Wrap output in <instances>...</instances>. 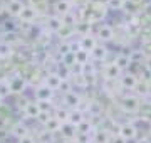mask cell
<instances>
[{
  "label": "cell",
  "instance_id": "cell-15",
  "mask_svg": "<svg viewBox=\"0 0 151 143\" xmlns=\"http://www.w3.org/2000/svg\"><path fill=\"white\" fill-rule=\"evenodd\" d=\"M62 27V19L59 15H49L47 17V22H45V27L50 34H55L59 29Z\"/></svg>",
  "mask_w": 151,
  "mask_h": 143
},
{
  "label": "cell",
  "instance_id": "cell-7",
  "mask_svg": "<svg viewBox=\"0 0 151 143\" xmlns=\"http://www.w3.org/2000/svg\"><path fill=\"white\" fill-rule=\"evenodd\" d=\"M60 81H62V77H60L55 71H50L44 76V84L49 86V88L52 89V91H55V93H57V89H59V86H60Z\"/></svg>",
  "mask_w": 151,
  "mask_h": 143
},
{
  "label": "cell",
  "instance_id": "cell-20",
  "mask_svg": "<svg viewBox=\"0 0 151 143\" xmlns=\"http://www.w3.org/2000/svg\"><path fill=\"white\" fill-rule=\"evenodd\" d=\"M60 126H62V123H60L57 118L50 116V118H49V121L44 125V130H45L47 133H50V135H57V133L60 131Z\"/></svg>",
  "mask_w": 151,
  "mask_h": 143
},
{
  "label": "cell",
  "instance_id": "cell-18",
  "mask_svg": "<svg viewBox=\"0 0 151 143\" xmlns=\"http://www.w3.org/2000/svg\"><path fill=\"white\" fill-rule=\"evenodd\" d=\"M119 83H121V86L126 88V89H134L136 86H138V76L126 72V74H123V76L119 77Z\"/></svg>",
  "mask_w": 151,
  "mask_h": 143
},
{
  "label": "cell",
  "instance_id": "cell-12",
  "mask_svg": "<svg viewBox=\"0 0 151 143\" xmlns=\"http://www.w3.org/2000/svg\"><path fill=\"white\" fill-rule=\"evenodd\" d=\"M97 44H99V42H97V39H96V35H94V34L82 35V37L79 39V46H81V49L87 51V52H91V51L94 49Z\"/></svg>",
  "mask_w": 151,
  "mask_h": 143
},
{
  "label": "cell",
  "instance_id": "cell-23",
  "mask_svg": "<svg viewBox=\"0 0 151 143\" xmlns=\"http://www.w3.org/2000/svg\"><path fill=\"white\" fill-rule=\"evenodd\" d=\"M74 34H76L74 27H69V25H64V24H62V27H60L57 32H55V35L59 37L60 42H64V40H67V39L74 37Z\"/></svg>",
  "mask_w": 151,
  "mask_h": 143
},
{
  "label": "cell",
  "instance_id": "cell-26",
  "mask_svg": "<svg viewBox=\"0 0 151 143\" xmlns=\"http://www.w3.org/2000/svg\"><path fill=\"white\" fill-rule=\"evenodd\" d=\"M87 113L91 116H101L103 115V105H99V101L92 99V101H89V110H87Z\"/></svg>",
  "mask_w": 151,
  "mask_h": 143
},
{
  "label": "cell",
  "instance_id": "cell-14",
  "mask_svg": "<svg viewBox=\"0 0 151 143\" xmlns=\"http://www.w3.org/2000/svg\"><path fill=\"white\" fill-rule=\"evenodd\" d=\"M0 40L14 47L15 44H20L22 42V34H19V32H2Z\"/></svg>",
  "mask_w": 151,
  "mask_h": 143
},
{
  "label": "cell",
  "instance_id": "cell-30",
  "mask_svg": "<svg viewBox=\"0 0 151 143\" xmlns=\"http://www.w3.org/2000/svg\"><path fill=\"white\" fill-rule=\"evenodd\" d=\"M29 101H30V99H29L25 94H19V96H15V108L19 111H22V113H24L25 106L29 105Z\"/></svg>",
  "mask_w": 151,
  "mask_h": 143
},
{
  "label": "cell",
  "instance_id": "cell-16",
  "mask_svg": "<svg viewBox=\"0 0 151 143\" xmlns=\"http://www.w3.org/2000/svg\"><path fill=\"white\" fill-rule=\"evenodd\" d=\"M59 135L64 138L65 142H70V140H76V135H77V131H76V126H72L70 123H62Z\"/></svg>",
  "mask_w": 151,
  "mask_h": 143
},
{
  "label": "cell",
  "instance_id": "cell-36",
  "mask_svg": "<svg viewBox=\"0 0 151 143\" xmlns=\"http://www.w3.org/2000/svg\"><path fill=\"white\" fill-rule=\"evenodd\" d=\"M10 94H12V91H10L9 81H7V79H2V81H0V96L5 99V98H9Z\"/></svg>",
  "mask_w": 151,
  "mask_h": 143
},
{
  "label": "cell",
  "instance_id": "cell-32",
  "mask_svg": "<svg viewBox=\"0 0 151 143\" xmlns=\"http://www.w3.org/2000/svg\"><path fill=\"white\" fill-rule=\"evenodd\" d=\"M72 88H74V86H72V81H70V79H62V81H60L59 89H57V93H60L62 96H64V94L70 93Z\"/></svg>",
  "mask_w": 151,
  "mask_h": 143
},
{
  "label": "cell",
  "instance_id": "cell-43",
  "mask_svg": "<svg viewBox=\"0 0 151 143\" xmlns=\"http://www.w3.org/2000/svg\"><path fill=\"white\" fill-rule=\"evenodd\" d=\"M2 14H7V5L4 2H0V15H2Z\"/></svg>",
  "mask_w": 151,
  "mask_h": 143
},
{
  "label": "cell",
  "instance_id": "cell-25",
  "mask_svg": "<svg viewBox=\"0 0 151 143\" xmlns=\"http://www.w3.org/2000/svg\"><path fill=\"white\" fill-rule=\"evenodd\" d=\"M14 54H15L14 47L0 40V59H10V57H12Z\"/></svg>",
  "mask_w": 151,
  "mask_h": 143
},
{
  "label": "cell",
  "instance_id": "cell-3",
  "mask_svg": "<svg viewBox=\"0 0 151 143\" xmlns=\"http://www.w3.org/2000/svg\"><path fill=\"white\" fill-rule=\"evenodd\" d=\"M94 35H96V39L101 40V42H109V40L114 39V27L109 25V24H101V25L97 27Z\"/></svg>",
  "mask_w": 151,
  "mask_h": 143
},
{
  "label": "cell",
  "instance_id": "cell-19",
  "mask_svg": "<svg viewBox=\"0 0 151 143\" xmlns=\"http://www.w3.org/2000/svg\"><path fill=\"white\" fill-rule=\"evenodd\" d=\"M109 142H111V133H109L108 130H103V128L96 130V128H94L92 143H109Z\"/></svg>",
  "mask_w": 151,
  "mask_h": 143
},
{
  "label": "cell",
  "instance_id": "cell-39",
  "mask_svg": "<svg viewBox=\"0 0 151 143\" xmlns=\"http://www.w3.org/2000/svg\"><path fill=\"white\" fill-rule=\"evenodd\" d=\"M50 116H52L50 113H44V111H40V113H39V116H37V120H35V121H37V123H40V125L44 126V125H45V123L49 121V118H50Z\"/></svg>",
  "mask_w": 151,
  "mask_h": 143
},
{
  "label": "cell",
  "instance_id": "cell-31",
  "mask_svg": "<svg viewBox=\"0 0 151 143\" xmlns=\"http://www.w3.org/2000/svg\"><path fill=\"white\" fill-rule=\"evenodd\" d=\"M69 108H55V113H54V118L60 121V123H65L67 118H69Z\"/></svg>",
  "mask_w": 151,
  "mask_h": 143
},
{
  "label": "cell",
  "instance_id": "cell-33",
  "mask_svg": "<svg viewBox=\"0 0 151 143\" xmlns=\"http://www.w3.org/2000/svg\"><path fill=\"white\" fill-rule=\"evenodd\" d=\"M60 19H62V24H64V25H69V27H76V24H77V19H76V15H74L72 10H70L69 14L62 15Z\"/></svg>",
  "mask_w": 151,
  "mask_h": 143
},
{
  "label": "cell",
  "instance_id": "cell-37",
  "mask_svg": "<svg viewBox=\"0 0 151 143\" xmlns=\"http://www.w3.org/2000/svg\"><path fill=\"white\" fill-rule=\"evenodd\" d=\"M60 62H62V64H65V66L72 67L76 64V54H74V52H69L67 56H64V57L60 59Z\"/></svg>",
  "mask_w": 151,
  "mask_h": 143
},
{
  "label": "cell",
  "instance_id": "cell-28",
  "mask_svg": "<svg viewBox=\"0 0 151 143\" xmlns=\"http://www.w3.org/2000/svg\"><path fill=\"white\" fill-rule=\"evenodd\" d=\"M92 125H91V121H87V120H84L79 125V126H76V131H77V135H89V133H92Z\"/></svg>",
  "mask_w": 151,
  "mask_h": 143
},
{
  "label": "cell",
  "instance_id": "cell-11",
  "mask_svg": "<svg viewBox=\"0 0 151 143\" xmlns=\"http://www.w3.org/2000/svg\"><path fill=\"white\" fill-rule=\"evenodd\" d=\"M62 98H64V105L67 106L69 110H77V106L81 105V101H82V98L77 93H74V91L64 94Z\"/></svg>",
  "mask_w": 151,
  "mask_h": 143
},
{
  "label": "cell",
  "instance_id": "cell-45",
  "mask_svg": "<svg viewBox=\"0 0 151 143\" xmlns=\"http://www.w3.org/2000/svg\"><path fill=\"white\" fill-rule=\"evenodd\" d=\"M143 5H151V0H141Z\"/></svg>",
  "mask_w": 151,
  "mask_h": 143
},
{
  "label": "cell",
  "instance_id": "cell-41",
  "mask_svg": "<svg viewBox=\"0 0 151 143\" xmlns=\"http://www.w3.org/2000/svg\"><path fill=\"white\" fill-rule=\"evenodd\" d=\"M19 143H37L35 142V138L32 136V135H27V136H24L19 140Z\"/></svg>",
  "mask_w": 151,
  "mask_h": 143
},
{
  "label": "cell",
  "instance_id": "cell-4",
  "mask_svg": "<svg viewBox=\"0 0 151 143\" xmlns=\"http://www.w3.org/2000/svg\"><path fill=\"white\" fill-rule=\"evenodd\" d=\"M118 135L123 138L124 142H129V140H134L138 136V128L133 125V123H124L119 126V131Z\"/></svg>",
  "mask_w": 151,
  "mask_h": 143
},
{
  "label": "cell",
  "instance_id": "cell-10",
  "mask_svg": "<svg viewBox=\"0 0 151 143\" xmlns=\"http://www.w3.org/2000/svg\"><path fill=\"white\" fill-rule=\"evenodd\" d=\"M24 7H25V4L22 0H14V2H10L7 5V14L10 15V19H19L22 10H24Z\"/></svg>",
  "mask_w": 151,
  "mask_h": 143
},
{
  "label": "cell",
  "instance_id": "cell-24",
  "mask_svg": "<svg viewBox=\"0 0 151 143\" xmlns=\"http://www.w3.org/2000/svg\"><path fill=\"white\" fill-rule=\"evenodd\" d=\"M114 64L121 69V71H124V69H128V66L131 64V59H129V54H124V52H119L118 56H116V59H114Z\"/></svg>",
  "mask_w": 151,
  "mask_h": 143
},
{
  "label": "cell",
  "instance_id": "cell-29",
  "mask_svg": "<svg viewBox=\"0 0 151 143\" xmlns=\"http://www.w3.org/2000/svg\"><path fill=\"white\" fill-rule=\"evenodd\" d=\"M74 54H76V62H79V64H87L89 59H91V52H87L84 49H79Z\"/></svg>",
  "mask_w": 151,
  "mask_h": 143
},
{
  "label": "cell",
  "instance_id": "cell-47",
  "mask_svg": "<svg viewBox=\"0 0 151 143\" xmlns=\"http://www.w3.org/2000/svg\"><path fill=\"white\" fill-rule=\"evenodd\" d=\"M146 118H148V120H150V123H151V111L148 113V115H146Z\"/></svg>",
  "mask_w": 151,
  "mask_h": 143
},
{
  "label": "cell",
  "instance_id": "cell-44",
  "mask_svg": "<svg viewBox=\"0 0 151 143\" xmlns=\"http://www.w3.org/2000/svg\"><path fill=\"white\" fill-rule=\"evenodd\" d=\"M146 69L151 72V57H148V59H146Z\"/></svg>",
  "mask_w": 151,
  "mask_h": 143
},
{
  "label": "cell",
  "instance_id": "cell-22",
  "mask_svg": "<svg viewBox=\"0 0 151 143\" xmlns=\"http://www.w3.org/2000/svg\"><path fill=\"white\" fill-rule=\"evenodd\" d=\"M108 57V47L106 46H103V44H97L94 49L91 51V59H94V61H104Z\"/></svg>",
  "mask_w": 151,
  "mask_h": 143
},
{
  "label": "cell",
  "instance_id": "cell-5",
  "mask_svg": "<svg viewBox=\"0 0 151 143\" xmlns=\"http://www.w3.org/2000/svg\"><path fill=\"white\" fill-rule=\"evenodd\" d=\"M10 135H12V136H15L17 140H20V138L30 135V128H29L24 121H17V123H14V125H12Z\"/></svg>",
  "mask_w": 151,
  "mask_h": 143
},
{
  "label": "cell",
  "instance_id": "cell-21",
  "mask_svg": "<svg viewBox=\"0 0 151 143\" xmlns=\"http://www.w3.org/2000/svg\"><path fill=\"white\" fill-rule=\"evenodd\" d=\"M84 120H86V116H84V113H82V111L70 110L69 111V118H67V121H65V123H70L72 126H79Z\"/></svg>",
  "mask_w": 151,
  "mask_h": 143
},
{
  "label": "cell",
  "instance_id": "cell-2",
  "mask_svg": "<svg viewBox=\"0 0 151 143\" xmlns=\"http://www.w3.org/2000/svg\"><path fill=\"white\" fill-rule=\"evenodd\" d=\"M54 94H55V91H52V89L49 88V86H45L44 83L34 88V96H35V101H52Z\"/></svg>",
  "mask_w": 151,
  "mask_h": 143
},
{
  "label": "cell",
  "instance_id": "cell-9",
  "mask_svg": "<svg viewBox=\"0 0 151 143\" xmlns=\"http://www.w3.org/2000/svg\"><path fill=\"white\" fill-rule=\"evenodd\" d=\"M39 113H40L39 103L35 101V99H30V101H29V105L25 106V110H24V116H25V120H37Z\"/></svg>",
  "mask_w": 151,
  "mask_h": 143
},
{
  "label": "cell",
  "instance_id": "cell-6",
  "mask_svg": "<svg viewBox=\"0 0 151 143\" xmlns=\"http://www.w3.org/2000/svg\"><path fill=\"white\" fill-rule=\"evenodd\" d=\"M121 108L126 113H136V111L139 110V99L136 98V96H126L121 101Z\"/></svg>",
  "mask_w": 151,
  "mask_h": 143
},
{
  "label": "cell",
  "instance_id": "cell-1",
  "mask_svg": "<svg viewBox=\"0 0 151 143\" xmlns=\"http://www.w3.org/2000/svg\"><path fill=\"white\" fill-rule=\"evenodd\" d=\"M7 81H9V84H10V91L14 96H19V94H24V91L29 88V83L27 79L22 76V74H19V72H12V74H9L7 76Z\"/></svg>",
  "mask_w": 151,
  "mask_h": 143
},
{
  "label": "cell",
  "instance_id": "cell-35",
  "mask_svg": "<svg viewBox=\"0 0 151 143\" xmlns=\"http://www.w3.org/2000/svg\"><path fill=\"white\" fill-rule=\"evenodd\" d=\"M124 0H106V9L108 10H123Z\"/></svg>",
  "mask_w": 151,
  "mask_h": 143
},
{
  "label": "cell",
  "instance_id": "cell-48",
  "mask_svg": "<svg viewBox=\"0 0 151 143\" xmlns=\"http://www.w3.org/2000/svg\"><path fill=\"white\" fill-rule=\"evenodd\" d=\"M4 105V98H2V96H0V106Z\"/></svg>",
  "mask_w": 151,
  "mask_h": 143
},
{
  "label": "cell",
  "instance_id": "cell-49",
  "mask_svg": "<svg viewBox=\"0 0 151 143\" xmlns=\"http://www.w3.org/2000/svg\"><path fill=\"white\" fill-rule=\"evenodd\" d=\"M148 133H150V136H151V123H150V128H148Z\"/></svg>",
  "mask_w": 151,
  "mask_h": 143
},
{
  "label": "cell",
  "instance_id": "cell-40",
  "mask_svg": "<svg viewBox=\"0 0 151 143\" xmlns=\"http://www.w3.org/2000/svg\"><path fill=\"white\" fill-rule=\"evenodd\" d=\"M123 10H124V12H134V10H136V4H134V0H124Z\"/></svg>",
  "mask_w": 151,
  "mask_h": 143
},
{
  "label": "cell",
  "instance_id": "cell-34",
  "mask_svg": "<svg viewBox=\"0 0 151 143\" xmlns=\"http://www.w3.org/2000/svg\"><path fill=\"white\" fill-rule=\"evenodd\" d=\"M129 59H131V62H138V64H141L143 59H145V51L143 49H134L133 52H129Z\"/></svg>",
  "mask_w": 151,
  "mask_h": 143
},
{
  "label": "cell",
  "instance_id": "cell-13",
  "mask_svg": "<svg viewBox=\"0 0 151 143\" xmlns=\"http://www.w3.org/2000/svg\"><path fill=\"white\" fill-rule=\"evenodd\" d=\"M39 17V14L35 12V9H34L32 5H25L24 7V10H22L20 17H19V20L20 22H35V19Z\"/></svg>",
  "mask_w": 151,
  "mask_h": 143
},
{
  "label": "cell",
  "instance_id": "cell-17",
  "mask_svg": "<svg viewBox=\"0 0 151 143\" xmlns=\"http://www.w3.org/2000/svg\"><path fill=\"white\" fill-rule=\"evenodd\" d=\"M104 77H106V81H116V77H121V69L114 62L106 64V67H104Z\"/></svg>",
  "mask_w": 151,
  "mask_h": 143
},
{
  "label": "cell",
  "instance_id": "cell-42",
  "mask_svg": "<svg viewBox=\"0 0 151 143\" xmlns=\"http://www.w3.org/2000/svg\"><path fill=\"white\" fill-rule=\"evenodd\" d=\"M45 2H49V0H29V5L35 7V5H40V4H45Z\"/></svg>",
  "mask_w": 151,
  "mask_h": 143
},
{
  "label": "cell",
  "instance_id": "cell-8",
  "mask_svg": "<svg viewBox=\"0 0 151 143\" xmlns=\"http://www.w3.org/2000/svg\"><path fill=\"white\" fill-rule=\"evenodd\" d=\"M72 10V0H55L54 2V12L55 15H65Z\"/></svg>",
  "mask_w": 151,
  "mask_h": 143
},
{
  "label": "cell",
  "instance_id": "cell-46",
  "mask_svg": "<svg viewBox=\"0 0 151 143\" xmlns=\"http://www.w3.org/2000/svg\"><path fill=\"white\" fill-rule=\"evenodd\" d=\"M0 2H4L5 5H9V4H10V2H14V0H0Z\"/></svg>",
  "mask_w": 151,
  "mask_h": 143
},
{
  "label": "cell",
  "instance_id": "cell-27",
  "mask_svg": "<svg viewBox=\"0 0 151 143\" xmlns=\"http://www.w3.org/2000/svg\"><path fill=\"white\" fill-rule=\"evenodd\" d=\"M2 32H19V24L14 19H7L2 24Z\"/></svg>",
  "mask_w": 151,
  "mask_h": 143
},
{
  "label": "cell",
  "instance_id": "cell-38",
  "mask_svg": "<svg viewBox=\"0 0 151 143\" xmlns=\"http://www.w3.org/2000/svg\"><path fill=\"white\" fill-rule=\"evenodd\" d=\"M37 103H39L40 111H44V113H50V110H52V101H37Z\"/></svg>",
  "mask_w": 151,
  "mask_h": 143
}]
</instances>
